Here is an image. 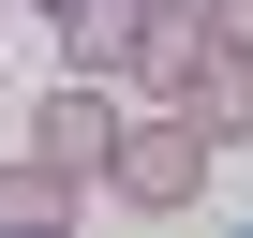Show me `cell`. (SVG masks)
I'll use <instances>...</instances> for the list:
<instances>
[{
	"label": "cell",
	"instance_id": "6da1fadb",
	"mask_svg": "<svg viewBox=\"0 0 253 238\" xmlns=\"http://www.w3.org/2000/svg\"><path fill=\"white\" fill-rule=\"evenodd\" d=\"M104 194L149 208V223H179V208L209 194V134H194L179 104H119V134H104Z\"/></svg>",
	"mask_w": 253,
	"mask_h": 238
},
{
	"label": "cell",
	"instance_id": "7a4b0ae2",
	"mask_svg": "<svg viewBox=\"0 0 253 238\" xmlns=\"http://www.w3.org/2000/svg\"><path fill=\"white\" fill-rule=\"evenodd\" d=\"M104 134H119V75H60L30 104V164H60V179H104Z\"/></svg>",
	"mask_w": 253,
	"mask_h": 238
},
{
	"label": "cell",
	"instance_id": "3957f363",
	"mask_svg": "<svg viewBox=\"0 0 253 238\" xmlns=\"http://www.w3.org/2000/svg\"><path fill=\"white\" fill-rule=\"evenodd\" d=\"M209 60V0H134V45H119V75H134L149 104H179V75Z\"/></svg>",
	"mask_w": 253,
	"mask_h": 238
},
{
	"label": "cell",
	"instance_id": "277c9868",
	"mask_svg": "<svg viewBox=\"0 0 253 238\" xmlns=\"http://www.w3.org/2000/svg\"><path fill=\"white\" fill-rule=\"evenodd\" d=\"M179 119H194L209 149H238V134H253V60H238V45H209V60L179 75Z\"/></svg>",
	"mask_w": 253,
	"mask_h": 238
},
{
	"label": "cell",
	"instance_id": "5b68a950",
	"mask_svg": "<svg viewBox=\"0 0 253 238\" xmlns=\"http://www.w3.org/2000/svg\"><path fill=\"white\" fill-rule=\"evenodd\" d=\"M45 30L75 75H119V45H134V0H45Z\"/></svg>",
	"mask_w": 253,
	"mask_h": 238
},
{
	"label": "cell",
	"instance_id": "8992f818",
	"mask_svg": "<svg viewBox=\"0 0 253 238\" xmlns=\"http://www.w3.org/2000/svg\"><path fill=\"white\" fill-rule=\"evenodd\" d=\"M75 194H89V179H60V164H30V149H15V164H0V238H45V223H75Z\"/></svg>",
	"mask_w": 253,
	"mask_h": 238
},
{
	"label": "cell",
	"instance_id": "52a82bcc",
	"mask_svg": "<svg viewBox=\"0 0 253 238\" xmlns=\"http://www.w3.org/2000/svg\"><path fill=\"white\" fill-rule=\"evenodd\" d=\"M209 45H238V60H253V0H209Z\"/></svg>",
	"mask_w": 253,
	"mask_h": 238
}]
</instances>
